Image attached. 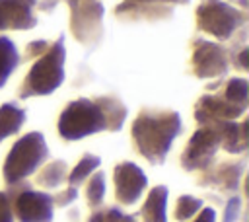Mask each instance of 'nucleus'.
Masks as SVG:
<instances>
[{"label": "nucleus", "instance_id": "17", "mask_svg": "<svg viewBox=\"0 0 249 222\" xmlns=\"http://www.w3.org/2000/svg\"><path fill=\"white\" fill-rule=\"evenodd\" d=\"M99 158L97 156H93V154H86L78 164H76V167L70 171V175H68V181H70V187H76V185H80L97 166H99Z\"/></svg>", "mask_w": 249, "mask_h": 222}, {"label": "nucleus", "instance_id": "5", "mask_svg": "<svg viewBox=\"0 0 249 222\" xmlns=\"http://www.w3.org/2000/svg\"><path fill=\"white\" fill-rule=\"evenodd\" d=\"M49 156L47 142L41 132H27L16 140L6 162H4V179L14 185L31 175Z\"/></svg>", "mask_w": 249, "mask_h": 222}, {"label": "nucleus", "instance_id": "12", "mask_svg": "<svg viewBox=\"0 0 249 222\" xmlns=\"http://www.w3.org/2000/svg\"><path fill=\"white\" fill-rule=\"evenodd\" d=\"M173 4H189V0H124L115 14L124 19H165L173 14Z\"/></svg>", "mask_w": 249, "mask_h": 222}, {"label": "nucleus", "instance_id": "18", "mask_svg": "<svg viewBox=\"0 0 249 222\" xmlns=\"http://www.w3.org/2000/svg\"><path fill=\"white\" fill-rule=\"evenodd\" d=\"M66 179V164L56 160L51 162L41 173H39V183L43 187H56Z\"/></svg>", "mask_w": 249, "mask_h": 222}, {"label": "nucleus", "instance_id": "23", "mask_svg": "<svg viewBox=\"0 0 249 222\" xmlns=\"http://www.w3.org/2000/svg\"><path fill=\"white\" fill-rule=\"evenodd\" d=\"M47 47H49L47 41H33V43H29V45L25 47V56H27V58L39 56V55H43V53L47 51Z\"/></svg>", "mask_w": 249, "mask_h": 222}, {"label": "nucleus", "instance_id": "11", "mask_svg": "<svg viewBox=\"0 0 249 222\" xmlns=\"http://www.w3.org/2000/svg\"><path fill=\"white\" fill-rule=\"evenodd\" d=\"M113 181H115V195H117L119 203H123V204L136 203L148 185L144 171L132 162H123V164L115 166Z\"/></svg>", "mask_w": 249, "mask_h": 222}, {"label": "nucleus", "instance_id": "1", "mask_svg": "<svg viewBox=\"0 0 249 222\" xmlns=\"http://www.w3.org/2000/svg\"><path fill=\"white\" fill-rule=\"evenodd\" d=\"M126 117V107L115 95L95 99L78 97L70 101L58 117V134L64 140H80L99 130H121Z\"/></svg>", "mask_w": 249, "mask_h": 222}, {"label": "nucleus", "instance_id": "4", "mask_svg": "<svg viewBox=\"0 0 249 222\" xmlns=\"http://www.w3.org/2000/svg\"><path fill=\"white\" fill-rule=\"evenodd\" d=\"M64 80V35L47 47L43 55L37 56L35 64L29 68L21 88L19 97L27 99L31 95H49Z\"/></svg>", "mask_w": 249, "mask_h": 222}, {"label": "nucleus", "instance_id": "9", "mask_svg": "<svg viewBox=\"0 0 249 222\" xmlns=\"http://www.w3.org/2000/svg\"><path fill=\"white\" fill-rule=\"evenodd\" d=\"M191 68L196 78H222L228 72V53L212 41H193Z\"/></svg>", "mask_w": 249, "mask_h": 222}, {"label": "nucleus", "instance_id": "19", "mask_svg": "<svg viewBox=\"0 0 249 222\" xmlns=\"http://www.w3.org/2000/svg\"><path fill=\"white\" fill-rule=\"evenodd\" d=\"M88 203H89V206H97V204H101V201H103V195H105V177H103V173L101 171H97L91 179H89V183H88Z\"/></svg>", "mask_w": 249, "mask_h": 222}, {"label": "nucleus", "instance_id": "24", "mask_svg": "<svg viewBox=\"0 0 249 222\" xmlns=\"http://www.w3.org/2000/svg\"><path fill=\"white\" fill-rule=\"evenodd\" d=\"M237 210H239V199L233 197V199L230 201V204H228L226 220H224V222H235V218H237Z\"/></svg>", "mask_w": 249, "mask_h": 222}, {"label": "nucleus", "instance_id": "16", "mask_svg": "<svg viewBox=\"0 0 249 222\" xmlns=\"http://www.w3.org/2000/svg\"><path fill=\"white\" fill-rule=\"evenodd\" d=\"M19 64V53L12 39L0 37V88Z\"/></svg>", "mask_w": 249, "mask_h": 222}, {"label": "nucleus", "instance_id": "8", "mask_svg": "<svg viewBox=\"0 0 249 222\" xmlns=\"http://www.w3.org/2000/svg\"><path fill=\"white\" fill-rule=\"evenodd\" d=\"M222 146V129H220V121L218 123H210V125H202L189 140V144L185 146L183 152V166L187 169H196V167H204L214 152Z\"/></svg>", "mask_w": 249, "mask_h": 222}, {"label": "nucleus", "instance_id": "13", "mask_svg": "<svg viewBox=\"0 0 249 222\" xmlns=\"http://www.w3.org/2000/svg\"><path fill=\"white\" fill-rule=\"evenodd\" d=\"M37 0H0V31L4 29H31L37 25L33 12Z\"/></svg>", "mask_w": 249, "mask_h": 222}, {"label": "nucleus", "instance_id": "7", "mask_svg": "<svg viewBox=\"0 0 249 222\" xmlns=\"http://www.w3.org/2000/svg\"><path fill=\"white\" fill-rule=\"evenodd\" d=\"M70 29L82 45H95L103 35V4L99 0H68Z\"/></svg>", "mask_w": 249, "mask_h": 222}, {"label": "nucleus", "instance_id": "6", "mask_svg": "<svg viewBox=\"0 0 249 222\" xmlns=\"http://www.w3.org/2000/svg\"><path fill=\"white\" fill-rule=\"evenodd\" d=\"M245 21V12L224 0H202L196 8V27L220 41L230 39Z\"/></svg>", "mask_w": 249, "mask_h": 222}, {"label": "nucleus", "instance_id": "22", "mask_svg": "<svg viewBox=\"0 0 249 222\" xmlns=\"http://www.w3.org/2000/svg\"><path fill=\"white\" fill-rule=\"evenodd\" d=\"M0 222H14L12 206H10V197L0 191Z\"/></svg>", "mask_w": 249, "mask_h": 222}, {"label": "nucleus", "instance_id": "14", "mask_svg": "<svg viewBox=\"0 0 249 222\" xmlns=\"http://www.w3.org/2000/svg\"><path fill=\"white\" fill-rule=\"evenodd\" d=\"M165 204H167V189L158 185L150 191L140 214L144 222H167L165 220Z\"/></svg>", "mask_w": 249, "mask_h": 222}, {"label": "nucleus", "instance_id": "15", "mask_svg": "<svg viewBox=\"0 0 249 222\" xmlns=\"http://www.w3.org/2000/svg\"><path fill=\"white\" fill-rule=\"evenodd\" d=\"M25 121V111L18 107L16 103H4L0 105V140H4L10 134H16Z\"/></svg>", "mask_w": 249, "mask_h": 222}, {"label": "nucleus", "instance_id": "21", "mask_svg": "<svg viewBox=\"0 0 249 222\" xmlns=\"http://www.w3.org/2000/svg\"><path fill=\"white\" fill-rule=\"evenodd\" d=\"M89 222H136L134 216H128V214H123L119 208H107L103 212H95Z\"/></svg>", "mask_w": 249, "mask_h": 222}, {"label": "nucleus", "instance_id": "20", "mask_svg": "<svg viewBox=\"0 0 249 222\" xmlns=\"http://www.w3.org/2000/svg\"><path fill=\"white\" fill-rule=\"evenodd\" d=\"M202 206V201L195 199V197H189V195H183L179 197L177 204H175V218L177 220H187L191 218L198 208Z\"/></svg>", "mask_w": 249, "mask_h": 222}, {"label": "nucleus", "instance_id": "25", "mask_svg": "<svg viewBox=\"0 0 249 222\" xmlns=\"http://www.w3.org/2000/svg\"><path fill=\"white\" fill-rule=\"evenodd\" d=\"M76 195H78V193H76V187H70V189H68L66 193H62V195H60L56 201H58V204H62V206H64V204L72 203V201L76 199Z\"/></svg>", "mask_w": 249, "mask_h": 222}, {"label": "nucleus", "instance_id": "3", "mask_svg": "<svg viewBox=\"0 0 249 222\" xmlns=\"http://www.w3.org/2000/svg\"><path fill=\"white\" fill-rule=\"evenodd\" d=\"M249 84L243 78H230L218 93H204L195 105V119L200 125L233 121L247 109Z\"/></svg>", "mask_w": 249, "mask_h": 222}, {"label": "nucleus", "instance_id": "2", "mask_svg": "<svg viewBox=\"0 0 249 222\" xmlns=\"http://www.w3.org/2000/svg\"><path fill=\"white\" fill-rule=\"evenodd\" d=\"M181 132V117L169 109H140L132 123V140L136 150L150 162L161 164Z\"/></svg>", "mask_w": 249, "mask_h": 222}, {"label": "nucleus", "instance_id": "10", "mask_svg": "<svg viewBox=\"0 0 249 222\" xmlns=\"http://www.w3.org/2000/svg\"><path fill=\"white\" fill-rule=\"evenodd\" d=\"M53 197L33 189H23L14 199V210L19 222H53Z\"/></svg>", "mask_w": 249, "mask_h": 222}, {"label": "nucleus", "instance_id": "26", "mask_svg": "<svg viewBox=\"0 0 249 222\" xmlns=\"http://www.w3.org/2000/svg\"><path fill=\"white\" fill-rule=\"evenodd\" d=\"M195 222H214V210L212 208H202V212L196 216Z\"/></svg>", "mask_w": 249, "mask_h": 222}]
</instances>
